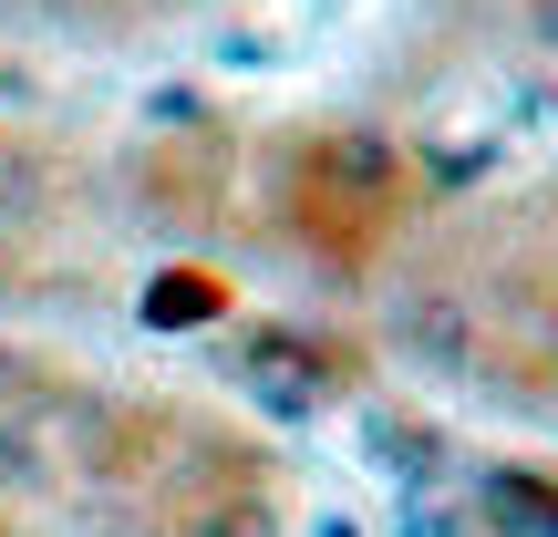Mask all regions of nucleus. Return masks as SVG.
<instances>
[{
    "label": "nucleus",
    "mask_w": 558,
    "mask_h": 537,
    "mask_svg": "<svg viewBox=\"0 0 558 537\" xmlns=\"http://www.w3.org/2000/svg\"><path fill=\"white\" fill-rule=\"evenodd\" d=\"M548 393H558V352H548Z\"/></svg>",
    "instance_id": "3"
},
{
    "label": "nucleus",
    "mask_w": 558,
    "mask_h": 537,
    "mask_svg": "<svg viewBox=\"0 0 558 537\" xmlns=\"http://www.w3.org/2000/svg\"><path fill=\"white\" fill-rule=\"evenodd\" d=\"M11 382H21V362H11V352H0V393H11Z\"/></svg>",
    "instance_id": "2"
},
{
    "label": "nucleus",
    "mask_w": 558,
    "mask_h": 537,
    "mask_svg": "<svg viewBox=\"0 0 558 537\" xmlns=\"http://www.w3.org/2000/svg\"><path fill=\"white\" fill-rule=\"evenodd\" d=\"M52 486H62V444H52V424L21 414V403H0V497L32 507V497H52Z\"/></svg>",
    "instance_id": "1"
}]
</instances>
